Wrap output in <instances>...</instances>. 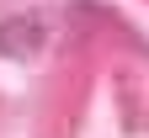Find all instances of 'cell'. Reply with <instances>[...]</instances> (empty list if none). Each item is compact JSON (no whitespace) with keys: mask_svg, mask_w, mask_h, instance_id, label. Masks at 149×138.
<instances>
[{"mask_svg":"<svg viewBox=\"0 0 149 138\" xmlns=\"http://www.w3.org/2000/svg\"><path fill=\"white\" fill-rule=\"evenodd\" d=\"M37 43H43V27L37 21H6L0 27V53H16V58H27V53H37Z\"/></svg>","mask_w":149,"mask_h":138,"instance_id":"cell-1","label":"cell"}]
</instances>
